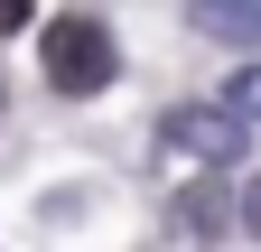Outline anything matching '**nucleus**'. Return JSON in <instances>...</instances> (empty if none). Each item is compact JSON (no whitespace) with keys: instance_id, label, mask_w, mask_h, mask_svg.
<instances>
[{"instance_id":"nucleus-7","label":"nucleus","mask_w":261,"mask_h":252,"mask_svg":"<svg viewBox=\"0 0 261 252\" xmlns=\"http://www.w3.org/2000/svg\"><path fill=\"white\" fill-rule=\"evenodd\" d=\"M0 28H28V0H0Z\"/></svg>"},{"instance_id":"nucleus-6","label":"nucleus","mask_w":261,"mask_h":252,"mask_svg":"<svg viewBox=\"0 0 261 252\" xmlns=\"http://www.w3.org/2000/svg\"><path fill=\"white\" fill-rule=\"evenodd\" d=\"M243 224H252V234H261V178H252V187H243Z\"/></svg>"},{"instance_id":"nucleus-3","label":"nucleus","mask_w":261,"mask_h":252,"mask_svg":"<svg viewBox=\"0 0 261 252\" xmlns=\"http://www.w3.org/2000/svg\"><path fill=\"white\" fill-rule=\"evenodd\" d=\"M196 28L233 38V47H261V0H196Z\"/></svg>"},{"instance_id":"nucleus-1","label":"nucleus","mask_w":261,"mask_h":252,"mask_svg":"<svg viewBox=\"0 0 261 252\" xmlns=\"http://www.w3.org/2000/svg\"><path fill=\"white\" fill-rule=\"evenodd\" d=\"M38 56H47V84H56V93H103V84L121 75L112 28L84 19V10H75V19H47V47H38Z\"/></svg>"},{"instance_id":"nucleus-5","label":"nucleus","mask_w":261,"mask_h":252,"mask_svg":"<svg viewBox=\"0 0 261 252\" xmlns=\"http://www.w3.org/2000/svg\"><path fill=\"white\" fill-rule=\"evenodd\" d=\"M224 112H233V121H261V66H243L233 84H224Z\"/></svg>"},{"instance_id":"nucleus-2","label":"nucleus","mask_w":261,"mask_h":252,"mask_svg":"<svg viewBox=\"0 0 261 252\" xmlns=\"http://www.w3.org/2000/svg\"><path fill=\"white\" fill-rule=\"evenodd\" d=\"M159 149L205 159V168H233L243 159V121L224 112V103H177V112H159Z\"/></svg>"},{"instance_id":"nucleus-4","label":"nucleus","mask_w":261,"mask_h":252,"mask_svg":"<svg viewBox=\"0 0 261 252\" xmlns=\"http://www.w3.org/2000/svg\"><path fill=\"white\" fill-rule=\"evenodd\" d=\"M233 206H243L233 187H187V196L168 206V224H177V234H215V224H224V215H233Z\"/></svg>"}]
</instances>
